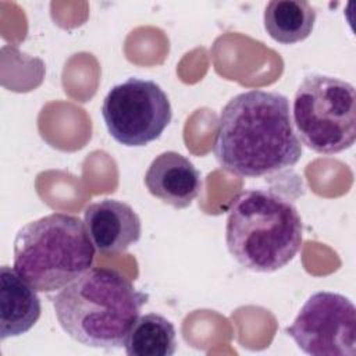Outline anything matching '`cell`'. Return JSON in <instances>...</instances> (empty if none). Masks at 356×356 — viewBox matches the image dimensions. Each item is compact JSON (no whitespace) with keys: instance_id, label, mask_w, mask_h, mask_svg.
<instances>
[{"instance_id":"obj_1","label":"cell","mask_w":356,"mask_h":356,"mask_svg":"<svg viewBox=\"0 0 356 356\" xmlns=\"http://www.w3.org/2000/svg\"><path fill=\"white\" fill-rule=\"evenodd\" d=\"M213 152L225 171L246 178L293 167L303 149L288 97L260 89L234 96L220 113Z\"/></svg>"},{"instance_id":"obj_2","label":"cell","mask_w":356,"mask_h":356,"mask_svg":"<svg viewBox=\"0 0 356 356\" xmlns=\"http://www.w3.org/2000/svg\"><path fill=\"white\" fill-rule=\"evenodd\" d=\"M147 299L120 271L90 267L56 293L53 307L61 328L76 342L117 349L124 346Z\"/></svg>"},{"instance_id":"obj_3","label":"cell","mask_w":356,"mask_h":356,"mask_svg":"<svg viewBox=\"0 0 356 356\" xmlns=\"http://www.w3.org/2000/svg\"><path fill=\"white\" fill-rule=\"evenodd\" d=\"M302 218L295 204L270 189H246L231 202L225 242L231 256L254 273H273L302 246Z\"/></svg>"},{"instance_id":"obj_4","label":"cell","mask_w":356,"mask_h":356,"mask_svg":"<svg viewBox=\"0 0 356 356\" xmlns=\"http://www.w3.org/2000/svg\"><path fill=\"white\" fill-rule=\"evenodd\" d=\"M95 260V246L76 216L51 213L24 225L14 239V268L38 291L63 289Z\"/></svg>"},{"instance_id":"obj_5","label":"cell","mask_w":356,"mask_h":356,"mask_svg":"<svg viewBox=\"0 0 356 356\" xmlns=\"http://www.w3.org/2000/svg\"><path fill=\"white\" fill-rule=\"evenodd\" d=\"M292 122L298 138L316 153L349 149L356 139L355 86L337 76H305L293 97Z\"/></svg>"},{"instance_id":"obj_6","label":"cell","mask_w":356,"mask_h":356,"mask_svg":"<svg viewBox=\"0 0 356 356\" xmlns=\"http://www.w3.org/2000/svg\"><path fill=\"white\" fill-rule=\"evenodd\" d=\"M102 117L114 140L139 147L161 136L171 122L172 110L159 83L131 76L108 90L102 104Z\"/></svg>"},{"instance_id":"obj_7","label":"cell","mask_w":356,"mask_h":356,"mask_svg":"<svg viewBox=\"0 0 356 356\" xmlns=\"http://www.w3.org/2000/svg\"><path fill=\"white\" fill-rule=\"evenodd\" d=\"M285 332L298 348L313 356H353L356 352V309L337 292L313 293Z\"/></svg>"},{"instance_id":"obj_8","label":"cell","mask_w":356,"mask_h":356,"mask_svg":"<svg viewBox=\"0 0 356 356\" xmlns=\"http://www.w3.org/2000/svg\"><path fill=\"white\" fill-rule=\"evenodd\" d=\"M83 222L100 253H121L140 239L142 222L136 211L121 200L103 199L83 211Z\"/></svg>"},{"instance_id":"obj_9","label":"cell","mask_w":356,"mask_h":356,"mask_svg":"<svg viewBox=\"0 0 356 356\" xmlns=\"http://www.w3.org/2000/svg\"><path fill=\"white\" fill-rule=\"evenodd\" d=\"M145 185L150 195L175 209H185L197 197L202 177L193 163L177 152H163L149 165Z\"/></svg>"},{"instance_id":"obj_10","label":"cell","mask_w":356,"mask_h":356,"mask_svg":"<svg viewBox=\"0 0 356 356\" xmlns=\"http://www.w3.org/2000/svg\"><path fill=\"white\" fill-rule=\"evenodd\" d=\"M42 312L38 291L14 268H0V339L28 332Z\"/></svg>"},{"instance_id":"obj_11","label":"cell","mask_w":356,"mask_h":356,"mask_svg":"<svg viewBox=\"0 0 356 356\" xmlns=\"http://www.w3.org/2000/svg\"><path fill=\"white\" fill-rule=\"evenodd\" d=\"M316 17V8L305 0H271L264 10V29L275 42L293 44L310 36Z\"/></svg>"},{"instance_id":"obj_12","label":"cell","mask_w":356,"mask_h":356,"mask_svg":"<svg viewBox=\"0 0 356 356\" xmlns=\"http://www.w3.org/2000/svg\"><path fill=\"white\" fill-rule=\"evenodd\" d=\"M124 348L128 356H171L177 350L175 327L157 313L140 316L128 332Z\"/></svg>"}]
</instances>
